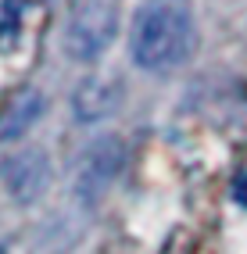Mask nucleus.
Returning <instances> with one entry per match:
<instances>
[{"mask_svg": "<svg viewBox=\"0 0 247 254\" xmlns=\"http://www.w3.org/2000/svg\"><path fill=\"white\" fill-rule=\"evenodd\" d=\"M197 47V22L190 0H143L133 14L129 58L136 68L165 75L190 61Z\"/></svg>", "mask_w": 247, "mask_h": 254, "instance_id": "f257e3e1", "label": "nucleus"}, {"mask_svg": "<svg viewBox=\"0 0 247 254\" xmlns=\"http://www.w3.org/2000/svg\"><path fill=\"white\" fill-rule=\"evenodd\" d=\"M122 161H125V150L119 136H97L86 150L79 154L75 161V172H72V197L79 208H101V200L108 197V190L115 186L122 172Z\"/></svg>", "mask_w": 247, "mask_h": 254, "instance_id": "f03ea898", "label": "nucleus"}, {"mask_svg": "<svg viewBox=\"0 0 247 254\" xmlns=\"http://www.w3.org/2000/svg\"><path fill=\"white\" fill-rule=\"evenodd\" d=\"M119 32V7L115 0H86L79 4L68 29H64V50L79 64H93L108 54Z\"/></svg>", "mask_w": 247, "mask_h": 254, "instance_id": "7ed1b4c3", "label": "nucleus"}, {"mask_svg": "<svg viewBox=\"0 0 247 254\" xmlns=\"http://www.w3.org/2000/svg\"><path fill=\"white\" fill-rule=\"evenodd\" d=\"M0 176H4V190L11 193L14 204H32L51 186V158L40 147H22L11 158H4Z\"/></svg>", "mask_w": 247, "mask_h": 254, "instance_id": "20e7f679", "label": "nucleus"}, {"mask_svg": "<svg viewBox=\"0 0 247 254\" xmlns=\"http://www.w3.org/2000/svg\"><path fill=\"white\" fill-rule=\"evenodd\" d=\"M119 104H122V86L108 75H90L72 90V115L79 126H93L101 118L115 115Z\"/></svg>", "mask_w": 247, "mask_h": 254, "instance_id": "39448f33", "label": "nucleus"}, {"mask_svg": "<svg viewBox=\"0 0 247 254\" xmlns=\"http://www.w3.org/2000/svg\"><path fill=\"white\" fill-rule=\"evenodd\" d=\"M43 108L47 104H43V93L40 90H22L4 108V115H0V140H4V143L25 140L29 132H32V126L43 118Z\"/></svg>", "mask_w": 247, "mask_h": 254, "instance_id": "423d86ee", "label": "nucleus"}, {"mask_svg": "<svg viewBox=\"0 0 247 254\" xmlns=\"http://www.w3.org/2000/svg\"><path fill=\"white\" fill-rule=\"evenodd\" d=\"M233 200L247 208V176H237L233 179Z\"/></svg>", "mask_w": 247, "mask_h": 254, "instance_id": "0eeeda50", "label": "nucleus"}, {"mask_svg": "<svg viewBox=\"0 0 247 254\" xmlns=\"http://www.w3.org/2000/svg\"><path fill=\"white\" fill-rule=\"evenodd\" d=\"M0 254H7V247H0Z\"/></svg>", "mask_w": 247, "mask_h": 254, "instance_id": "6e6552de", "label": "nucleus"}]
</instances>
